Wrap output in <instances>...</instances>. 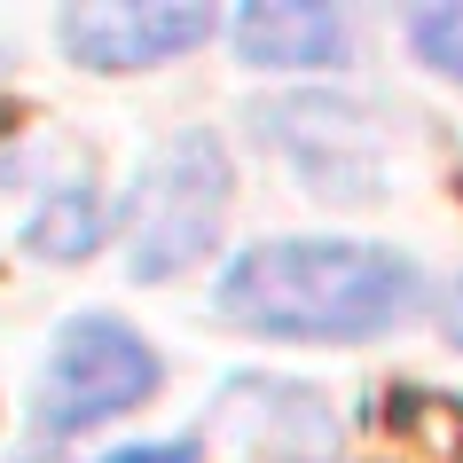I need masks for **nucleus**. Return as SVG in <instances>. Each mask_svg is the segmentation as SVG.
I'll return each mask as SVG.
<instances>
[{
	"label": "nucleus",
	"mask_w": 463,
	"mask_h": 463,
	"mask_svg": "<svg viewBox=\"0 0 463 463\" xmlns=\"http://www.w3.org/2000/svg\"><path fill=\"white\" fill-rule=\"evenodd\" d=\"M157 392V354L118 315H71L40 377V432H95Z\"/></svg>",
	"instance_id": "3"
},
{
	"label": "nucleus",
	"mask_w": 463,
	"mask_h": 463,
	"mask_svg": "<svg viewBox=\"0 0 463 463\" xmlns=\"http://www.w3.org/2000/svg\"><path fill=\"white\" fill-rule=\"evenodd\" d=\"M439 330H448V345H463V275L448 283V298H439Z\"/></svg>",
	"instance_id": "10"
},
{
	"label": "nucleus",
	"mask_w": 463,
	"mask_h": 463,
	"mask_svg": "<svg viewBox=\"0 0 463 463\" xmlns=\"http://www.w3.org/2000/svg\"><path fill=\"white\" fill-rule=\"evenodd\" d=\"M228 149L189 126L173 134L134 181V220H126V275L134 283H173L189 275L204 251L220 244V220H228Z\"/></svg>",
	"instance_id": "2"
},
{
	"label": "nucleus",
	"mask_w": 463,
	"mask_h": 463,
	"mask_svg": "<svg viewBox=\"0 0 463 463\" xmlns=\"http://www.w3.org/2000/svg\"><path fill=\"white\" fill-rule=\"evenodd\" d=\"M95 236H102V204H95L87 181H79V189H55L48 204H40V220H32V251H40V260H87Z\"/></svg>",
	"instance_id": "7"
},
{
	"label": "nucleus",
	"mask_w": 463,
	"mask_h": 463,
	"mask_svg": "<svg viewBox=\"0 0 463 463\" xmlns=\"http://www.w3.org/2000/svg\"><path fill=\"white\" fill-rule=\"evenodd\" d=\"M102 463H204V448L196 439H157V448H118V456Z\"/></svg>",
	"instance_id": "9"
},
{
	"label": "nucleus",
	"mask_w": 463,
	"mask_h": 463,
	"mask_svg": "<svg viewBox=\"0 0 463 463\" xmlns=\"http://www.w3.org/2000/svg\"><path fill=\"white\" fill-rule=\"evenodd\" d=\"M409 40H416V55H424L432 71L463 79V0H439V8H416V16H409Z\"/></svg>",
	"instance_id": "8"
},
{
	"label": "nucleus",
	"mask_w": 463,
	"mask_h": 463,
	"mask_svg": "<svg viewBox=\"0 0 463 463\" xmlns=\"http://www.w3.org/2000/svg\"><path fill=\"white\" fill-rule=\"evenodd\" d=\"M236 55L251 71H322L345 63V16L307 0H251L236 16Z\"/></svg>",
	"instance_id": "6"
},
{
	"label": "nucleus",
	"mask_w": 463,
	"mask_h": 463,
	"mask_svg": "<svg viewBox=\"0 0 463 463\" xmlns=\"http://www.w3.org/2000/svg\"><path fill=\"white\" fill-rule=\"evenodd\" d=\"M424 275L409 251L385 244H330V236H275L228 260L220 275V315L260 338L298 345H362L416 315Z\"/></svg>",
	"instance_id": "1"
},
{
	"label": "nucleus",
	"mask_w": 463,
	"mask_h": 463,
	"mask_svg": "<svg viewBox=\"0 0 463 463\" xmlns=\"http://www.w3.org/2000/svg\"><path fill=\"white\" fill-rule=\"evenodd\" d=\"M260 142H275L298 165V181L338 204H369L377 196V126L362 102L345 95H291L260 110Z\"/></svg>",
	"instance_id": "4"
},
{
	"label": "nucleus",
	"mask_w": 463,
	"mask_h": 463,
	"mask_svg": "<svg viewBox=\"0 0 463 463\" xmlns=\"http://www.w3.org/2000/svg\"><path fill=\"white\" fill-rule=\"evenodd\" d=\"M213 32H220V16L189 8V0H142V8L134 0H95V8H63L55 40L87 71H157L173 55L204 48Z\"/></svg>",
	"instance_id": "5"
}]
</instances>
